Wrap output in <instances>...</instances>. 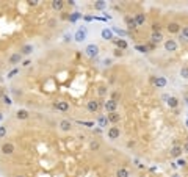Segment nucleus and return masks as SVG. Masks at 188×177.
Masks as SVG:
<instances>
[{
  "label": "nucleus",
  "instance_id": "1",
  "mask_svg": "<svg viewBox=\"0 0 188 177\" xmlns=\"http://www.w3.org/2000/svg\"><path fill=\"white\" fill-rule=\"evenodd\" d=\"M107 137H108V139H111V141H114V139H118L119 137H121V129H119L118 125L110 127V129H108V132H107Z\"/></svg>",
  "mask_w": 188,
  "mask_h": 177
},
{
  "label": "nucleus",
  "instance_id": "2",
  "mask_svg": "<svg viewBox=\"0 0 188 177\" xmlns=\"http://www.w3.org/2000/svg\"><path fill=\"white\" fill-rule=\"evenodd\" d=\"M85 53L88 57H91V58L97 57L99 55V46L97 44H88V46L85 47Z\"/></svg>",
  "mask_w": 188,
  "mask_h": 177
},
{
  "label": "nucleus",
  "instance_id": "3",
  "mask_svg": "<svg viewBox=\"0 0 188 177\" xmlns=\"http://www.w3.org/2000/svg\"><path fill=\"white\" fill-rule=\"evenodd\" d=\"M166 30H168V33H171V35H177V33H180L182 25L179 24V22H169L166 25Z\"/></svg>",
  "mask_w": 188,
  "mask_h": 177
},
{
  "label": "nucleus",
  "instance_id": "4",
  "mask_svg": "<svg viewBox=\"0 0 188 177\" xmlns=\"http://www.w3.org/2000/svg\"><path fill=\"white\" fill-rule=\"evenodd\" d=\"M163 46H165V50H166V52H176L177 47H179V44H177L176 39H166Z\"/></svg>",
  "mask_w": 188,
  "mask_h": 177
},
{
  "label": "nucleus",
  "instance_id": "5",
  "mask_svg": "<svg viewBox=\"0 0 188 177\" xmlns=\"http://www.w3.org/2000/svg\"><path fill=\"white\" fill-rule=\"evenodd\" d=\"M104 108H105V111H107V113L118 111V102L113 101V99H108V101L104 103Z\"/></svg>",
  "mask_w": 188,
  "mask_h": 177
},
{
  "label": "nucleus",
  "instance_id": "6",
  "mask_svg": "<svg viewBox=\"0 0 188 177\" xmlns=\"http://www.w3.org/2000/svg\"><path fill=\"white\" fill-rule=\"evenodd\" d=\"M182 154H183V147L182 146H174V147H171V151H169V157L180 158Z\"/></svg>",
  "mask_w": 188,
  "mask_h": 177
},
{
  "label": "nucleus",
  "instance_id": "7",
  "mask_svg": "<svg viewBox=\"0 0 188 177\" xmlns=\"http://www.w3.org/2000/svg\"><path fill=\"white\" fill-rule=\"evenodd\" d=\"M0 151L5 154V155H11V154L14 152V144L13 143H5V144L0 146Z\"/></svg>",
  "mask_w": 188,
  "mask_h": 177
},
{
  "label": "nucleus",
  "instance_id": "8",
  "mask_svg": "<svg viewBox=\"0 0 188 177\" xmlns=\"http://www.w3.org/2000/svg\"><path fill=\"white\" fill-rule=\"evenodd\" d=\"M58 127H60V130H63V132H71L72 130V122L67 121V119H61Z\"/></svg>",
  "mask_w": 188,
  "mask_h": 177
},
{
  "label": "nucleus",
  "instance_id": "9",
  "mask_svg": "<svg viewBox=\"0 0 188 177\" xmlns=\"http://www.w3.org/2000/svg\"><path fill=\"white\" fill-rule=\"evenodd\" d=\"M28 116H30V113H28V110H25V108H21V110L16 111V118H17L19 121L28 119Z\"/></svg>",
  "mask_w": 188,
  "mask_h": 177
},
{
  "label": "nucleus",
  "instance_id": "10",
  "mask_svg": "<svg viewBox=\"0 0 188 177\" xmlns=\"http://www.w3.org/2000/svg\"><path fill=\"white\" fill-rule=\"evenodd\" d=\"M107 118H108V122H111V124L116 125L119 122V119H121V115H119L118 111H113V113H108Z\"/></svg>",
  "mask_w": 188,
  "mask_h": 177
},
{
  "label": "nucleus",
  "instance_id": "11",
  "mask_svg": "<svg viewBox=\"0 0 188 177\" xmlns=\"http://www.w3.org/2000/svg\"><path fill=\"white\" fill-rule=\"evenodd\" d=\"M55 108L58 111H67L69 110V102H65V101H60V102H55Z\"/></svg>",
  "mask_w": 188,
  "mask_h": 177
},
{
  "label": "nucleus",
  "instance_id": "12",
  "mask_svg": "<svg viewBox=\"0 0 188 177\" xmlns=\"http://www.w3.org/2000/svg\"><path fill=\"white\" fill-rule=\"evenodd\" d=\"M166 105H168L169 108H177V107H179V99H177L176 96L166 97Z\"/></svg>",
  "mask_w": 188,
  "mask_h": 177
},
{
  "label": "nucleus",
  "instance_id": "13",
  "mask_svg": "<svg viewBox=\"0 0 188 177\" xmlns=\"http://www.w3.org/2000/svg\"><path fill=\"white\" fill-rule=\"evenodd\" d=\"M152 81L155 83V86H157V88H165V86L168 85V81H166V79H165V77H157V79H152Z\"/></svg>",
  "mask_w": 188,
  "mask_h": 177
},
{
  "label": "nucleus",
  "instance_id": "14",
  "mask_svg": "<svg viewBox=\"0 0 188 177\" xmlns=\"http://www.w3.org/2000/svg\"><path fill=\"white\" fill-rule=\"evenodd\" d=\"M86 108H88V110H89L91 113H96V111L99 110V102L93 99V101H89L88 103H86Z\"/></svg>",
  "mask_w": 188,
  "mask_h": 177
},
{
  "label": "nucleus",
  "instance_id": "15",
  "mask_svg": "<svg viewBox=\"0 0 188 177\" xmlns=\"http://www.w3.org/2000/svg\"><path fill=\"white\" fill-rule=\"evenodd\" d=\"M162 41H163L162 31H160V33H152V35H150V42H152V44H160Z\"/></svg>",
  "mask_w": 188,
  "mask_h": 177
},
{
  "label": "nucleus",
  "instance_id": "16",
  "mask_svg": "<svg viewBox=\"0 0 188 177\" xmlns=\"http://www.w3.org/2000/svg\"><path fill=\"white\" fill-rule=\"evenodd\" d=\"M126 24L129 28H138V24H136V21H135V17H130V16H126Z\"/></svg>",
  "mask_w": 188,
  "mask_h": 177
},
{
  "label": "nucleus",
  "instance_id": "17",
  "mask_svg": "<svg viewBox=\"0 0 188 177\" xmlns=\"http://www.w3.org/2000/svg\"><path fill=\"white\" fill-rule=\"evenodd\" d=\"M63 6H65V2H61V0H53L52 2V10L55 11H61Z\"/></svg>",
  "mask_w": 188,
  "mask_h": 177
},
{
  "label": "nucleus",
  "instance_id": "18",
  "mask_svg": "<svg viewBox=\"0 0 188 177\" xmlns=\"http://www.w3.org/2000/svg\"><path fill=\"white\" fill-rule=\"evenodd\" d=\"M21 58H22V53H21V52L13 53V55L10 57V64H17V63L21 61Z\"/></svg>",
  "mask_w": 188,
  "mask_h": 177
},
{
  "label": "nucleus",
  "instance_id": "19",
  "mask_svg": "<svg viewBox=\"0 0 188 177\" xmlns=\"http://www.w3.org/2000/svg\"><path fill=\"white\" fill-rule=\"evenodd\" d=\"M85 38H86V31L85 30H77V33H75V41L77 42H82V41H85Z\"/></svg>",
  "mask_w": 188,
  "mask_h": 177
},
{
  "label": "nucleus",
  "instance_id": "20",
  "mask_svg": "<svg viewBox=\"0 0 188 177\" xmlns=\"http://www.w3.org/2000/svg\"><path fill=\"white\" fill-rule=\"evenodd\" d=\"M116 177H130V171L126 168H119L116 171Z\"/></svg>",
  "mask_w": 188,
  "mask_h": 177
},
{
  "label": "nucleus",
  "instance_id": "21",
  "mask_svg": "<svg viewBox=\"0 0 188 177\" xmlns=\"http://www.w3.org/2000/svg\"><path fill=\"white\" fill-rule=\"evenodd\" d=\"M179 75H180V79L188 80V64H185V66L180 67V71H179Z\"/></svg>",
  "mask_w": 188,
  "mask_h": 177
},
{
  "label": "nucleus",
  "instance_id": "22",
  "mask_svg": "<svg viewBox=\"0 0 188 177\" xmlns=\"http://www.w3.org/2000/svg\"><path fill=\"white\" fill-rule=\"evenodd\" d=\"M31 52H33V46H31V44H25V46L21 49V53H22V55H30Z\"/></svg>",
  "mask_w": 188,
  "mask_h": 177
},
{
  "label": "nucleus",
  "instance_id": "23",
  "mask_svg": "<svg viewBox=\"0 0 188 177\" xmlns=\"http://www.w3.org/2000/svg\"><path fill=\"white\" fill-rule=\"evenodd\" d=\"M100 35H102V38L107 39V41L113 39V31H111V30H107V28H105V30H102V33H100Z\"/></svg>",
  "mask_w": 188,
  "mask_h": 177
},
{
  "label": "nucleus",
  "instance_id": "24",
  "mask_svg": "<svg viewBox=\"0 0 188 177\" xmlns=\"http://www.w3.org/2000/svg\"><path fill=\"white\" fill-rule=\"evenodd\" d=\"M135 21H136V24H138V27L140 25H144V22H146V16L144 14H135Z\"/></svg>",
  "mask_w": 188,
  "mask_h": 177
},
{
  "label": "nucleus",
  "instance_id": "25",
  "mask_svg": "<svg viewBox=\"0 0 188 177\" xmlns=\"http://www.w3.org/2000/svg\"><path fill=\"white\" fill-rule=\"evenodd\" d=\"M116 46L119 50H124V49H127V42L124 39H116Z\"/></svg>",
  "mask_w": 188,
  "mask_h": 177
},
{
  "label": "nucleus",
  "instance_id": "26",
  "mask_svg": "<svg viewBox=\"0 0 188 177\" xmlns=\"http://www.w3.org/2000/svg\"><path fill=\"white\" fill-rule=\"evenodd\" d=\"M99 147H100V144H99V141H97V139H93V141H91L89 143V149H91V151H99Z\"/></svg>",
  "mask_w": 188,
  "mask_h": 177
},
{
  "label": "nucleus",
  "instance_id": "27",
  "mask_svg": "<svg viewBox=\"0 0 188 177\" xmlns=\"http://www.w3.org/2000/svg\"><path fill=\"white\" fill-rule=\"evenodd\" d=\"M97 122H99L100 127H107V124H108V118H107V116H99Z\"/></svg>",
  "mask_w": 188,
  "mask_h": 177
},
{
  "label": "nucleus",
  "instance_id": "28",
  "mask_svg": "<svg viewBox=\"0 0 188 177\" xmlns=\"http://www.w3.org/2000/svg\"><path fill=\"white\" fill-rule=\"evenodd\" d=\"M107 91H108L107 86H99V88H97V94H99V97H105V96H107Z\"/></svg>",
  "mask_w": 188,
  "mask_h": 177
},
{
  "label": "nucleus",
  "instance_id": "29",
  "mask_svg": "<svg viewBox=\"0 0 188 177\" xmlns=\"http://www.w3.org/2000/svg\"><path fill=\"white\" fill-rule=\"evenodd\" d=\"M160 30H162V25H160L158 22H154L152 24V33H160Z\"/></svg>",
  "mask_w": 188,
  "mask_h": 177
},
{
  "label": "nucleus",
  "instance_id": "30",
  "mask_svg": "<svg viewBox=\"0 0 188 177\" xmlns=\"http://www.w3.org/2000/svg\"><path fill=\"white\" fill-rule=\"evenodd\" d=\"M6 137V125H0V138Z\"/></svg>",
  "mask_w": 188,
  "mask_h": 177
},
{
  "label": "nucleus",
  "instance_id": "31",
  "mask_svg": "<svg viewBox=\"0 0 188 177\" xmlns=\"http://www.w3.org/2000/svg\"><path fill=\"white\" fill-rule=\"evenodd\" d=\"M182 38H183V39H188V27L182 28Z\"/></svg>",
  "mask_w": 188,
  "mask_h": 177
},
{
  "label": "nucleus",
  "instance_id": "32",
  "mask_svg": "<svg viewBox=\"0 0 188 177\" xmlns=\"http://www.w3.org/2000/svg\"><path fill=\"white\" fill-rule=\"evenodd\" d=\"M135 49H136V50H140V52H143V53L148 52V47H146V46H136Z\"/></svg>",
  "mask_w": 188,
  "mask_h": 177
},
{
  "label": "nucleus",
  "instance_id": "33",
  "mask_svg": "<svg viewBox=\"0 0 188 177\" xmlns=\"http://www.w3.org/2000/svg\"><path fill=\"white\" fill-rule=\"evenodd\" d=\"M3 103H6V105H11V99L10 97H8V96H3Z\"/></svg>",
  "mask_w": 188,
  "mask_h": 177
},
{
  "label": "nucleus",
  "instance_id": "34",
  "mask_svg": "<svg viewBox=\"0 0 188 177\" xmlns=\"http://www.w3.org/2000/svg\"><path fill=\"white\" fill-rule=\"evenodd\" d=\"M185 165H187V161L183 160V158H179L177 160V166H185Z\"/></svg>",
  "mask_w": 188,
  "mask_h": 177
},
{
  "label": "nucleus",
  "instance_id": "35",
  "mask_svg": "<svg viewBox=\"0 0 188 177\" xmlns=\"http://www.w3.org/2000/svg\"><path fill=\"white\" fill-rule=\"evenodd\" d=\"M28 5L30 6H36L38 5V0H28Z\"/></svg>",
  "mask_w": 188,
  "mask_h": 177
},
{
  "label": "nucleus",
  "instance_id": "36",
  "mask_svg": "<svg viewBox=\"0 0 188 177\" xmlns=\"http://www.w3.org/2000/svg\"><path fill=\"white\" fill-rule=\"evenodd\" d=\"M114 57H122V50L116 49V50H114Z\"/></svg>",
  "mask_w": 188,
  "mask_h": 177
},
{
  "label": "nucleus",
  "instance_id": "37",
  "mask_svg": "<svg viewBox=\"0 0 188 177\" xmlns=\"http://www.w3.org/2000/svg\"><path fill=\"white\" fill-rule=\"evenodd\" d=\"M104 6H105V3H104V2H99L97 5H96V8H99V10H100V8H104Z\"/></svg>",
  "mask_w": 188,
  "mask_h": 177
},
{
  "label": "nucleus",
  "instance_id": "38",
  "mask_svg": "<svg viewBox=\"0 0 188 177\" xmlns=\"http://www.w3.org/2000/svg\"><path fill=\"white\" fill-rule=\"evenodd\" d=\"M113 30H114V31H116V33H119V35H122V36H124V35H126V31H122V30H118V28H113Z\"/></svg>",
  "mask_w": 188,
  "mask_h": 177
},
{
  "label": "nucleus",
  "instance_id": "39",
  "mask_svg": "<svg viewBox=\"0 0 188 177\" xmlns=\"http://www.w3.org/2000/svg\"><path fill=\"white\" fill-rule=\"evenodd\" d=\"M104 64H105V66H110V64H111V60H110V58H108V60H105Z\"/></svg>",
  "mask_w": 188,
  "mask_h": 177
},
{
  "label": "nucleus",
  "instance_id": "40",
  "mask_svg": "<svg viewBox=\"0 0 188 177\" xmlns=\"http://www.w3.org/2000/svg\"><path fill=\"white\" fill-rule=\"evenodd\" d=\"M135 146V141H129L127 143V147H133Z\"/></svg>",
  "mask_w": 188,
  "mask_h": 177
},
{
  "label": "nucleus",
  "instance_id": "41",
  "mask_svg": "<svg viewBox=\"0 0 188 177\" xmlns=\"http://www.w3.org/2000/svg\"><path fill=\"white\" fill-rule=\"evenodd\" d=\"M49 25L53 27V25H55V19H50V21H49Z\"/></svg>",
  "mask_w": 188,
  "mask_h": 177
},
{
  "label": "nucleus",
  "instance_id": "42",
  "mask_svg": "<svg viewBox=\"0 0 188 177\" xmlns=\"http://www.w3.org/2000/svg\"><path fill=\"white\" fill-rule=\"evenodd\" d=\"M30 64V60H25L24 63H22V66H28Z\"/></svg>",
  "mask_w": 188,
  "mask_h": 177
},
{
  "label": "nucleus",
  "instance_id": "43",
  "mask_svg": "<svg viewBox=\"0 0 188 177\" xmlns=\"http://www.w3.org/2000/svg\"><path fill=\"white\" fill-rule=\"evenodd\" d=\"M16 72H17L16 69H14V71H11V72H10V75H8V77H10V79H11V77H13V75H14V74H16Z\"/></svg>",
  "mask_w": 188,
  "mask_h": 177
},
{
  "label": "nucleus",
  "instance_id": "44",
  "mask_svg": "<svg viewBox=\"0 0 188 177\" xmlns=\"http://www.w3.org/2000/svg\"><path fill=\"white\" fill-rule=\"evenodd\" d=\"M183 152H188V143L185 144V146H183Z\"/></svg>",
  "mask_w": 188,
  "mask_h": 177
},
{
  "label": "nucleus",
  "instance_id": "45",
  "mask_svg": "<svg viewBox=\"0 0 188 177\" xmlns=\"http://www.w3.org/2000/svg\"><path fill=\"white\" fill-rule=\"evenodd\" d=\"M3 119V113H0V121H2Z\"/></svg>",
  "mask_w": 188,
  "mask_h": 177
},
{
  "label": "nucleus",
  "instance_id": "46",
  "mask_svg": "<svg viewBox=\"0 0 188 177\" xmlns=\"http://www.w3.org/2000/svg\"><path fill=\"white\" fill-rule=\"evenodd\" d=\"M14 177H25V176H19V174H17V176H14Z\"/></svg>",
  "mask_w": 188,
  "mask_h": 177
},
{
  "label": "nucleus",
  "instance_id": "47",
  "mask_svg": "<svg viewBox=\"0 0 188 177\" xmlns=\"http://www.w3.org/2000/svg\"><path fill=\"white\" fill-rule=\"evenodd\" d=\"M185 125H187V127H188V119H187V121H185Z\"/></svg>",
  "mask_w": 188,
  "mask_h": 177
},
{
  "label": "nucleus",
  "instance_id": "48",
  "mask_svg": "<svg viewBox=\"0 0 188 177\" xmlns=\"http://www.w3.org/2000/svg\"><path fill=\"white\" fill-rule=\"evenodd\" d=\"M141 177H146V176H141Z\"/></svg>",
  "mask_w": 188,
  "mask_h": 177
}]
</instances>
